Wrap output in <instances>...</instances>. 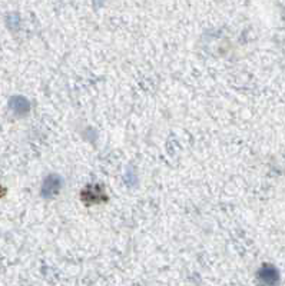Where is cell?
Segmentation results:
<instances>
[{
    "instance_id": "1",
    "label": "cell",
    "mask_w": 285,
    "mask_h": 286,
    "mask_svg": "<svg viewBox=\"0 0 285 286\" xmlns=\"http://www.w3.org/2000/svg\"><path fill=\"white\" fill-rule=\"evenodd\" d=\"M10 107L17 115H23V113L29 112L30 105L29 102L22 96H15V98L10 99Z\"/></svg>"
}]
</instances>
